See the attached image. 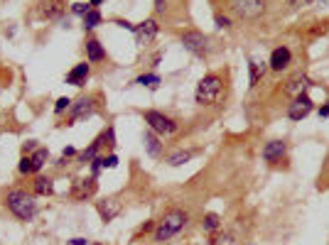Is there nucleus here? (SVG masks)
<instances>
[{"label":"nucleus","mask_w":329,"mask_h":245,"mask_svg":"<svg viewBox=\"0 0 329 245\" xmlns=\"http://www.w3.org/2000/svg\"><path fill=\"white\" fill-rule=\"evenodd\" d=\"M86 56H89L91 64H98V62L106 59V49L101 47V42H98L96 37H89V40H86Z\"/></svg>","instance_id":"18"},{"label":"nucleus","mask_w":329,"mask_h":245,"mask_svg":"<svg viewBox=\"0 0 329 245\" xmlns=\"http://www.w3.org/2000/svg\"><path fill=\"white\" fill-rule=\"evenodd\" d=\"M32 150H35V142H28V145L22 147V152H25V155H28V152H32Z\"/></svg>","instance_id":"39"},{"label":"nucleus","mask_w":329,"mask_h":245,"mask_svg":"<svg viewBox=\"0 0 329 245\" xmlns=\"http://www.w3.org/2000/svg\"><path fill=\"white\" fill-rule=\"evenodd\" d=\"M64 0H42L40 3V13L47 17V20H57V17H62L64 13Z\"/></svg>","instance_id":"16"},{"label":"nucleus","mask_w":329,"mask_h":245,"mask_svg":"<svg viewBox=\"0 0 329 245\" xmlns=\"http://www.w3.org/2000/svg\"><path fill=\"white\" fill-rule=\"evenodd\" d=\"M106 137H108V133H101V135H98L96 140H94V142H91V145H89V147H86V150L79 155V160H81V162H91V160H96V157H98V150H101V145L106 142Z\"/></svg>","instance_id":"20"},{"label":"nucleus","mask_w":329,"mask_h":245,"mask_svg":"<svg viewBox=\"0 0 329 245\" xmlns=\"http://www.w3.org/2000/svg\"><path fill=\"white\" fill-rule=\"evenodd\" d=\"M143 142H145V152H148L150 157L157 160V157L162 155V142H160V135H157L155 130L148 128V130H145V135H143Z\"/></svg>","instance_id":"15"},{"label":"nucleus","mask_w":329,"mask_h":245,"mask_svg":"<svg viewBox=\"0 0 329 245\" xmlns=\"http://www.w3.org/2000/svg\"><path fill=\"white\" fill-rule=\"evenodd\" d=\"M187 223H189V213L184 208H167L162 218L157 221V226H155V240L164 243V240L175 238Z\"/></svg>","instance_id":"1"},{"label":"nucleus","mask_w":329,"mask_h":245,"mask_svg":"<svg viewBox=\"0 0 329 245\" xmlns=\"http://www.w3.org/2000/svg\"><path fill=\"white\" fill-rule=\"evenodd\" d=\"M5 206H8V211H10L15 218H20V221H32L35 213H37V201H35V196L28 194L25 189L8 191V194H5Z\"/></svg>","instance_id":"2"},{"label":"nucleus","mask_w":329,"mask_h":245,"mask_svg":"<svg viewBox=\"0 0 329 245\" xmlns=\"http://www.w3.org/2000/svg\"><path fill=\"white\" fill-rule=\"evenodd\" d=\"M89 3H91V8H96V5H101L103 0H89Z\"/></svg>","instance_id":"40"},{"label":"nucleus","mask_w":329,"mask_h":245,"mask_svg":"<svg viewBox=\"0 0 329 245\" xmlns=\"http://www.w3.org/2000/svg\"><path fill=\"white\" fill-rule=\"evenodd\" d=\"M179 42L184 44V49L187 52H192L194 56H206L209 54V37H206L204 32H199V29H182L179 32Z\"/></svg>","instance_id":"4"},{"label":"nucleus","mask_w":329,"mask_h":245,"mask_svg":"<svg viewBox=\"0 0 329 245\" xmlns=\"http://www.w3.org/2000/svg\"><path fill=\"white\" fill-rule=\"evenodd\" d=\"M17 169H20V174H35L30 155H22V160H20V164H17Z\"/></svg>","instance_id":"28"},{"label":"nucleus","mask_w":329,"mask_h":245,"mask_svg":"<svg viewBox=\"0 0 329 245\" xmlns=\"http://www.w3.org/2000/svg\"><path fill=\"white\" fill-rule=\"evenodd\" d=\"M312 108H315L312 98L307 94H302L297 98H292V103H288V118L290 120H302V118H307L312 113Z\"/></svg>","instance_id":"12"},{"label":"nucleus","mask_w":329,"mask_h":245,"mask_svg":"<svg viewBox=\"0 0 329 245\" xmlns=\"http://www.w3.org/2000/svg\"><path fill=\"white\" fill-rule=\"evenodd\" d=\"M89 74H91L89 64H86V62H81V64H76V67L67 74V83H71V86H84V83H86V79H89Z\"/></svg>","instance_id":"17"},{"label":"nucleus","mask_w":329,"mask_h":245,"mask_svg":"<svg viewBox=\"0 0 329 245\" xmlns=\"http://www.w3.org/2000/svg\"><path fill=\"white\" fill-rule=\"evenodd\" d=\"M214 22H216V27H221V29L231 27V17H226V15H221V13L214 15Z\"/></svg>","instance_id":"30"},{"label":"nucleus","mask_w":329,"mask_h":245,"mask_svg":"<svg viewBox=\"0 0 329 245\" xmlns=\"http://www.w3.org/2000/svg\"><path fill=\"white\" fill-rule=\"evenodd\" d=\"M135 83H140V86H150V88H157L160 86V76L157 74H143V76H138Z\"/></svg>","instance_id":"27"},{"label":"nucleus","mask_w":329,"mask_h":245,"mask_svg":"<svg viewBox=\"0 0 329 245\" xmlns=\"http://www.w3.org/2000/svg\"><path fill=\"white\" fill-rule=\"evenodd\" d=\"M231 8L233 13L238 15V17H243V20H256V17H261L265 13V0H231Z\"/></svg>","instance_id":"6"},{"label":"nucleus","mask_w":329,"mask_h":245,"mask_svg":"<svg viewBox=\"0 0 329 245\" xmlns=\"http://www.w3.org/2000/svg\"><path fill=\"white\" fill-rule=\"evenodd\" d=\"M69 106H71V101H69L67 96H62V98H59V101L54 103V113L59 115V113H64V110H67Z\"/></svg>","instance_id":"31"},{"label":"nucleus","mask_w":329,"mask_h":245,"mask_svg":"<svg viewBox=\"0 0 329 245\" xmlns=\"http://www.w3.org/2000/svg\"><path fill=\"white\" fill-rule=\"evenodd\" d=\"M192 155L194 152H189V150H177V152H172L164 162L170 164V167H179V164H187L189 160H192Z\"/></svg>","instance_id":"23"},{"label":"nucleus","mask_w":329,"mask_h":245,"mask_svg":"<svg viewBox=\"0 0 329 245\" xmlns=\"http://www.w3.org/2000/svg\"><path fill=\"white\" fill-rule=\"evenodd\" d=\"M312 86H315V83H312V79H310L307 74L295 71V74H290L288 76V81H285V86H283V94L290 96V98H297V96L307 94Z\"/></svg>","instance_id":"7"},{"label":"nucleus","mask_w":329,"mask_h":245,"mask_svg":"<svg viewBox=\"0 0 329 245\" xmlns=\"http://www.w3.org/2000/svg\"><path fill=\"white\" fill-rule=\"evenodd\" d=\"M327 115H329V101L322 106V108H319V118H327Z\"/></svg>","instance_id":"38"},{"label":"nucleus","mask_w":329,"mask_h":245,"mask_svg":"<svg viewBox=\"0 0 329 245\" xmlns=\"http://www.w3.org/2000/svg\"><path fill=\"white\" fill-rule=\"evenodd\" d=\"M221 96H224L221 74H206L204 79L197 83V91H194V98H197L199 106H214L221 101Z\"/></svg>","instance_id":"3"},{"label":"nucleus","mask_w":329,"mask_h":245,"mask_svg":"<svg viewBox=\"0 0 329 245\" xmlns=\"http://www.w3.org/2000/svg\"><path fill=\"white\" fill-rule=\"evenodd\" d=\"M290 64H292V52H290L285 44H283V47H275L273 54H270V62H268V67L273 69V71H285Z\"/></svg>","instance_id":"14"},{"label":"nucleus","mask_w":329,"mask_h":245,"mask_svg":"<svg viewBox=\"0 0 329 245\" xmlns=\"http://www.w3.org/2000/svg\"><path fill=\"white\" fill-rule=\"evenodd\" d=\"M143 120L148 122V128L155 130L157 135H175L177 133V122L160 110H143Z\"/></svg>","instance_id":"5"},{"label":"nucleus","mask_w":329,"mask_h":245,"mask_svg":"<svg viewBox=\"0 0 329 245\" xmlns=\"http://www.w3.org/2000/svg\"><path fill=\"white\" fill-rule=\"evenodd\" d=\"M103 167H108V169L118 167V157H116V155H108V157H103Z\"/></svg>","instance_id":"32"},{"label":"nucleus","mask_w":329,"mask_h":245,"mask_svg":"<svg viewBox=\"0 0 329 245\" xmlns=\"http://www.w3.org/2000/svg\"><path fill=\"white\" fill-rule=\"evenodd\" d=\"M96 211H98V216H101L103 223H111L113 218L121 216L123 204H121V199H118V196H106V199L96 201Z\"/></svg>","instance_id":"11"},{"label":"nucleus","mask_w":329,"mask_h":245,"mask_svg":"<svg viewBox=\"0 0 329 245\" xmlns=\"http://www.w3.org/2000/svg\"><path fill=\"white\" fill-rule=\"evenodd\" d=\"M74 155H76L74 147H64V152H62V157H64V160H67V157H74Z\"/></svg>","instance_id":"37"},{"label":"nucleus","mask_w":329,"mask_h":245,"mask_svg":"<svg viewBox=\"0 0 329 245\" xmlns=\"http://www.w3.org/2000/svg\"><path fill=\"white\" fill-rule=\"evenodd\" d=\"M160 32V22L155 17H148L145 22L135 25V37H138V44H150Z\"/></svg>","instance_id":"13"},{"label":"nucleus","mask_w":329,"mask_h":245,"mask_svg":"<svg viewBox=\"0 0 329 245\" xmlns=\"http://www.w3.org/2000/svg\"><path fill=\"white\" fill-rule=\"evenodd\" d=\"M32 189H35L37 196H52V194H54V181L49 177H35Z\"/></svg>","instance_id":"21"},{"label":"nucleus","mask_w":329,"mask_h":245,"mask_svg":"<svg viewBox=\"0 0 329 245\" xmlns=\"http://www.w3.org/2000/svg\"><path fill=\"white\" fill-rule=\"evenodd\" d=\"M248 69H251V88H256V86L261 83V79L265 76V64L251 62V64H248Z\"/></svg>","instance_id":"25"},{"label":"nucleus","mask_w":329,"mask_h":245,"mask_svg":"<svg viewBox=\"0 0 329 245\" xmlns=\"http://www.w3.org/2000/svg\"><path fill=\"white\" fill-rule=\"evenodd\" d=\"M30 160H32V169H35V172H40L42 167L47 164V160H49V150H44V147H37V150L30 155Z\"/></svg>","instance_id":"24"},{"label":"nucleus","mask_w":329,"mask_h":245,"mask_svg":"<svg viewBox=\"0 0 329 245\" xmlns=\"http://www.w3.org/2000/svg\"><path fill=\"white\" fill-rule=\"evenodd\" d=\"M155 10H157V13H164V10H167V0H155Z\"/></svg>","instance_id":"34"},{"label":"nucleus","mask_w":329,"mask_h":245,"mask_svg":"<svg viewBox=\"0 0 329 245\" xmlns=\"http://www.w3.org/2000/svg\"><path fill=\"white\" fill-rule=\"evenodd\" d=\"M69 245H89V240H86V238H71Z\"/></svg>","instance_id":"36"},{"label":"nucleus","mask_w":329,"mask_h":245,"mask_svg":"<svg viewBox=\"0 0 329 245\" xmlns=\"http://www.w3.org/2000/svg\"><path fill=\"white\" fill-rule=\"evenodd\" d=\"M246 245H251V243H246Z\"/></svg>","instance_id":"41"},{"label":"nucleus","mask_w":329,"mask_h":245,"mask_svg":"<svg viewBox=\"0 0 329 245\" xmlns=\"http://www.w3.org/2000/svg\"><path fill=\"white\" fill-rule=\"evenodd\" d=\"M116 25L118 27H125V29H130V32H135V25H130L128 20H116Z\"/></svg>","instance_id":"33"},{"label":"nucleus","mask_w":329,"mask_h":245,"mask_svg":"<svg viewBox=\"0 0 329 245\" xmlns=\"http://www.w3.org/2000/svg\"><path fill=\"white\" fill-rule=\"evenodd\" d=\"M202 228H204L206 233H216L224 228V221H221L219 213H206L204 221H202Z\"/></svg>","instance_id":"22"},{"label":"nucleus","mask_w":329,"mask_h":245,"mask_svg":"<svg viewBox=\"0 0 329 245\" xmlns=\"http://www.w3.org/2000/svg\"><path fill=\"white\" fill-rule=\"evenodd\" d=\"M312 0H290V5L292 8H305V5H310Z\"/></svg>","instance_id":"35"},{"label":"nucleus","mask_w":329,"mask_h":245,"mask_svg":"<svg viewBox=\"0 0 329 245\" xmlns=\"http://www.w3.org/2000/svg\"><path fill=\"white\" fill-rule=\"evenodd\" d=\"M94 108H96V98L94 96H81L79 101L71 103V113H69L67 125H74V122H79L81 118H89L94 113Z\"/></svg>","instance_id":"9"},{"label":"nucleus","mask_w":329,"mask_h":245,"mask_svg":"<svg viewBox=\"0 0 329 245\" xmlns=\"http://www.w3.org/2000/svg\"><path fill=\"white\" fill-rule=\"evenodd\" d=\"M98 191V184H96V177H79L71 181V191H69V196L71 199H76V201H86V199H91V196H96Z\"/></svg>","instance_id":"8"},{"label":"nucleus","mask_w":329,"mask_h":245,"mask_svg":"<svg viewBox=\"0 0 329 245\" xmlns=\"http://www.w3.org/2000/svg\"><path fill=\"white\" fill-rule=\"evenodd\" d=\"M263 160L268 164H280L288 160V142L285 140H270L263 145Z\"/></svg>","instance_id":"10"},{"label":"nucleus","mask_w":329,"mask_h":245,"mask_svg":"<svg viewBox=\"0 0 329 245\" xmlns=\"http://www.w3.org/2000/svg\"><path fill=\"white\" fill-rule=\"evenodd\" d=\"M101 25V13H98L96 8H91L89 13L84 15V29H94Z\"/></svg>","instance_id":"26"},{"label":"nucleus","mask_w":329,"mask_h":245,"mask_svg":"<svg viewBox=\"0 0 329 245\" xmlns=\"http://www.w3.org/2000/svg\"><path fill=\"white\" fill-rule=\"evenodd\" d=\"M89 10H91V3H74V5H71V13L81 15V17L89 13Z\"/></svg>","instance_id":"29"},{"label":"nucleus","mask_w":329,"mask_h":245,"mask_svg":"<svg viewBox=\"0 0 329 245\" xmlns=\"http://www.w3.org/2000/svg\"><path fill=\"white\" fill-rule=\"evenodd\" d=\"M238 243H241V238H238L236 231H216L209 240V245H238Z\"/></svg>","instance_id":"19"}]
</instances>
